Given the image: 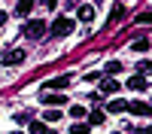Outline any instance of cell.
<instances>
[{"label":"cell","instance_id":"8992f818","mask_svg":"<svg viewBox=\"0 0 152 134\" xmlns=\"http://www.w3.org/2000/svg\"><path fill=\"white\" fill-rule=\"evenodd\" d=\"M128 89H134V92H143V89H149V85H146V76H143V73L131 76V79H128Z\"/></svg>","mask_w":152,"mask_h":134},{"label":"cell","instance_id":"5bb4252c","mask_svg":"<svg viewBox=\"0 0 152 134\" xmlns=\"http://www.w3.org/2000/svg\"><path fill=\"white\" fill-rule=\"evenodd\" d=\"M122 15H125V6H122V3H116V6H113V15H110V21H119Z\"/></svg>","mask_w":152,"mask_h":134},{"label":"cell","instance_id":"ffe728a7","mask_svg":"<svg viewBox=\"0 0 152 134\" xmlns=\"http://www.w3.org/2000/svg\"><path fill=\"white\" fill-rule=\"evenodd\" d=\"M15 122L18 125H31V113H15Z\"/></svg>","mask_w":152,"mask_h":134},{"label":"cell","instance_id":"44dd1931","mask_svg":"<svg viewBox=\"0 0 152 134\" xmlns=\"http://www.w3.org/2000/svg\"><path fill=\"white\" fill-rule=\"evenodd\" d=\"M137 70H140L143 76H146V73H152V61H143V64H137Z\"/></svg>","mask_w":152,"mask_h":134},{"label":"cell","instance_id":"5b68a950","mask_svg":"<svg viewBox=\"0 0 152 134\" xmlns=\"http://www.w3.org/2000/svg\"><path fill=\"white\" fill-rule=\"evenodd\" d=\"M70 85V73H64V76H55V79H49L46 82V89H67Z\"/></svg>","mask_w":152,"mask_h":134},{"label":"cell","instance_id":"7c38bea8","mask_svg":"<svg viewBox=\"0 0 152 134\" xmlns=\"http://www.w3.org/2000/svg\"><path fill=\"white\" fill-rule=\"evenodd\" d=\"M131 49H134V52H146V49H149V40H146V37H137V40L131 43Z\"/></svg>","mask_w":152,"mask_h":134},{"label":"cell","instance_id":"6da1fadb","mask_svg":"<svg viewBox=\"0 0 152 134\" xmlns=\"http://www.w3.org/2000/svg\"><path fill=\"white\" fill-rule=\"evenodd\" d=\"M73 31V18L70 15H58L52 24H49V34H52V37H67Z\"/></svg>","mask_w":152,"mask_h":134},{"label":"cell","instance_id":"4316f807","mask_svg":"<svg viewBox=\"0 0 152 134\" xmlns=\"http://www.w3.org/2000/svg\"><path fill=\"white\" fill-rule=\"evenodd\" d=\"M9 134H18V131H9Z\"/></svg>","mask_w":152,"mask_h":134},{"label":"cell","instance_id":"4fadbf2b","mask_svg":"<svg viewBox=\"0 0 152 134\" xmlns=\"http://www.w3.org/2000/svg\"><path fill=\"white\" fill-rule=\"evenodd\" d=\"M94 18V6H79V21H91Z\"/></svg>","mask_w":152,"mask_h":134},{"label":"cell","instance_id":"e0dca14e","mask_svg":"<svg viewBox=\"0 0 152 134\" xmlns=\"http://www.w3.org/2000/svg\"><path fill=\"white\" fill-rule=\"evenodd\" d=\"M119 70H122V64H119V61H110V64H107V73H110V76H116Z\"/></svg>","mask_w":152,"mask_h":134},{"label":"cell","instance_id":"ac0fdd59","mask_svg":"<svg viewBox=\"0 0 152 134\" xmlns=\"http://www.w3.org/2000/svg\"><path fill=\"white\" fill-rule=\"evenodd\" d=\"M70 116H73V119H82V116H88V113H85V107H70Z\"/></svg>","mask_w":152,"mask_h":134},{"label":"cell","instance_id":"2e32d148","mask_svg":"<svg viewBox=\"0 0 152 134\" xmlns=\"http://www.w3.org/2000/svg\"><path fill=\"white\" fill-rule=\"evenodd\" d=\"M70 134H88V125L85 122H76V125L70 128Z\"/></svg>","mask_w":152,"mask_h":134},{"label":"cell","instance_id":"ba28073f","mask_svg":"<svg viewBox=\"0 0 152 134\" xmlns=\"http://www.w3.org/2000/svg\"><path fill=\"white\" fill-rule=\"evenodd\" d=\"M100 92H104V94H116L119 92V82L113 79V76H107L104 82H100Z\"/></svg>","mask_w":152,"mask_h":134},{"label":"cell","instance_id":"277c9868","mask_svg":"<svg viewBox=\"0 0 152 134\" xmlns=\"http://www.w3.org/2000/svg\"><path fill=\"white\" fill-rule=\"evenodd\" d=\"M131 113L134 116H152V104H143V101H131Z\"/></svg>","mask_w":152,"mask_h":134},{"label":"cell","instance_id":"7a4b0ae2","mask_svg":"<svg viewBox=\"0 0 152 134\" xmlns=\"http://www.w3.org/2000/svg\"><path fill=\"white\" fill-rule=\"evenodd\" d=\"M46 21L43 18H31L28 24H24V37H28V40H40V37H46Z\"/></svg>","mask_w":152,"mask_h":134},{"label":"cell","instance_id":"d4e9b609","mask_svg":"<svg viewBox=\"0 0 152 134\" xmlns=\"http://www.w3.org/2000/svg\"><path fill=\"white\" fill-rule=\"evenodd\" d=\"M137 134H152V128H143V131H137Z\"/></svg>","mask_w":152,"mask_h":134},{"label":"cell","instance_id":"52a82bcc","mask_svg":"<svg viewBox=\"0 0 152 134\" xmlns=\"http://www.w3.org/2000/svg\"><path fill=\"white\" fill-rule=\"evenodd\" d=\"M128 107H131L128 101H122V97H116V101H110V104H107V113H125Z\"/></svg>","mask_w":152,"mask_h":134},{"label":"cell","instance_id":"cb8c5ba5","mask_svg":"<svg viewBox=\"0 0 152 134\" xmlns=\"http://www.w3.org/2000/svg\"><path fill=\"white\" fill-rule=\"evenodd\" d=\"M55 3H58V0H46V6H49V9H55Z\"/></svg>","mask_w":152,"mask_h":134},{"label":"cell","instance_id":"484cf974","mask_svg":"<svg viewBox=\"0 0 152 134\" xmlns=\"http://www.w3.org/2000/svg\"><path fill=\"white\" fill-rule=\"evenodd\" d=\"M3 21H6V15H3V9H0V24H3Z\"/></svg>","mask_w":152,"mask_h":134},{"label":"cell","instance_id":"9c48e42d","mask_svg":"<svg viewBox=\"0 0 152 134\" xmlns=\"http://www.w3.org/2000/svg\"><path fill=\"white\" fill-rule=\"evenodd\" d=\"M104 119H107L104 110H91V113H88V125H104Z\"/></svg>","mask_w":152,"mask_h":134},{"label":"cell","instance_id":"603a6c76","mask_svg":"<svg viewBox=\"0 0 152 134\" xmlns=\"http://www.w3.org/2000/svg\"><path fill=\"white\" fill-rule=\"evenodd\" d=\"M85 79H88V82H97V79H100V73H97V70H91V73H85Z\"/></svg>","mask_w":152,"mask_h":134},{"label":"cell","instance_id":"30bf717a","mask_svg":"<svg viewBox=\"0 0 152 134\" xmlns=\"http://www.w3.org/2000/svg\"><path fill=\"white\" fill-rule=\"evenodd\" d=\"M43 104H49V107H61V104H64V94H43Z\"/></svg>","mask_w":152,"mask_h":134},{"label":"cell","instance_id":"9a60e30c","mask_svg":"<svg viewBox=\"0 0 152 134\" xmlns=\"http://www.w3.org/2000/svg\"><path fill=\"white\" fill-rule=\"evenodd\" d=\"M31 134H49L46 131V122H31Z\"/></svg>","mask_w":152,"mask_h":134},{"label":"cell","instance_id":"d6986e66","mask_svg":"<svg viewBox=\"0 0 152 134\" xmlns=\"http://www.w3.org/2000/svg\"><path fill=\"white\" fill-rule=\"evenodd\" d=\"M43 116H46V122H58V119H61V113H58V110H46Z\"/></svg>","mask_w":152,"mask_h":134},{"label":"cell","instance_id":"7402d4cb","mask_svg":"<svg viewBox=\"0 0 152 134\" xmlns=\"http://www.w3.org/2000/svg\"><path fill=\"white\" fill-rule=\"evenodd\" d=\"M137 21H140V24H146V21H152V12H140V15H137Z\"/></svg>","mask_w":152,"mask_h":134},{"label":"cell","instance_id":"8fae6325","mask_svg":"<svg viewBox=\"0 0 152 134\" xmlns=\"http://www.w3.org/2000/svg\"><path fill=\"white\" fill-rule=\"evenodd\" d=\"M31 9H34V0H18V6H15L18 15H31Z\"/></svg>","mask_w":152,"mask_h":134},{"label":"cell","instance_id":"3957f363","mask_svg":"<svg viewBox=\"0 0 152 134\" xmlns=\"http://www.w3.org/2000/svg\"><path fill=\"white\" fill-rule=\"evenodd\" d=\"M24 61V49H9L3 52V64H21Z\"/></svg>","mask_w":152,"mask_h":134}]
</instances>
